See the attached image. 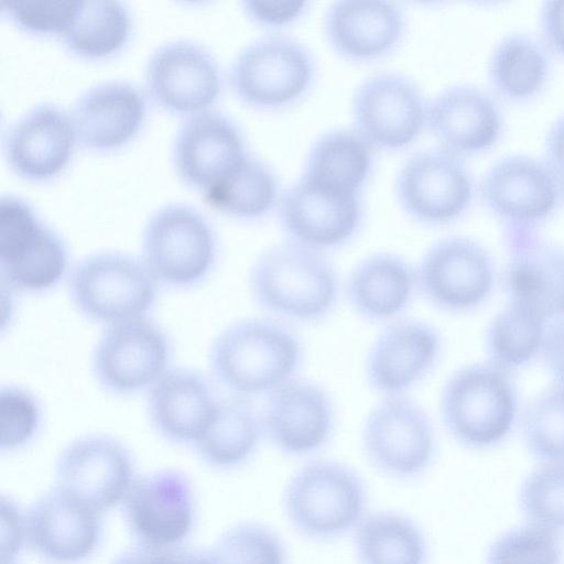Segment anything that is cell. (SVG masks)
Segmentation results:
<instances>
[{
  "mask_svg": "<svg viewBox=\"0 0 564 564\" xmlns=\"http://www.w3.org/2000/svg\"><path fill=\"white\" fill-rule=\"evenodd\" d=\"M276 214L288 241L324 253L356 236L364 208L360 194L301 174L282 191Z\"/></svg>",
  "mask_w": 564,
  "mask_h": 564,
  "instance_id": "10",
  "label": "cell"
},
{
  "mask_svg": "<svg viewBox=\"0 0 564 564\" xmlns=\"http://www.w3.org/2000/svg\"><path fill=\"white\" fill-rule=\"evenodd\" d=\"M359 564H427L430 546L423 529L409 516L381 510L367 513L354 530Z\"/></svg>",
  "mask_w": 564,
  "mask_h": 564,
  "instance_id": "31",
  "label": "cell"
},
{
  "mask_svg": "<svg viewBox=\"0 0 564 564\" xmlns=\"http://www.w3.org/2000/svg\"><path fill=\"white\" fill-rule=\"evenodd\" d=\"M522 434L528 451L541 463L564 462V387L556 384L530 403Z\"/></svg>",
  "mask_w": 564,
  "mask_h": 564,
  "instance_id": "37",
  "label": "cell"
},
{
  "mask_svg": "<svg viewBox=\"0 0 564 564\" xmlns=\"http://www.w3.org/2000/svg\"><path fill=\"white\" fill-rule=\"evenodd\" d=\"M77 135L70 112L55 102L24 110L3 135V154L21 178L46 182L59 175L73 158Z\"/></svg>",
  "mask_w": 564,
  "mask_h": 564,
  "instance_id": "20",
  "label": "cell"
},
{
  "mask_svg": "<svg viewBox=\"0 0 564 564\" xmlns=\"http://www.w3.org/2000/svg\"><path fill=\"white\" fill-rule=\"evenodd\" d=\"M219 400L202 373L171 367L148 391V417L166 442L195 446L213 421Z\"/></svg>",
  "mask_w": 564,
  "mask_h": 564,
  "instance_id": "26",
  "label": "cell"
},
{
  "mask_svg": "<svg viewBox=\"0 0 564 564\" xmlns=\"http://www.w3.org/2000/svg\"><path fill=\"white\" fill-rule=\"evenodd\" d=\"M248 153L241 128L217 110L187 116L172 142V163L178 178L200 193L227 175Z\"/></svg>",
  "mask_w": 564,
  "mask_h": 564,
  "instance_id": "21",
  "label": "cell"
},
{
  "mask_svg": "<svg viewBox=\"0 0 564 564\" xmlns=\"http://www.w3.org/2000/svg\"><path fill=\"white\" fill-rule=\"evenodd\" d=\"M373 165V148L354 128L322 133L311 144L302 175L360 194Z\"/></svg>",
  "mask_w": 564,
  "mask_h": 564,
  "instance_id": "33",
  "label": "cell"
},
{
  "mask_svg": "<svg viewBox=\"0 0 564 564\" xmlns=\"http://www.w3.org/2000/svg\"><path fill=\"white\" fill-rule=\"evenodd\" d=\"M282 191L274 171L250 152L227 175L202 192L214 210L257 220L276 208Z\"/></svg>",
  "mask_w": 564,
  "mask_h": 564,
  "instance_id": "32",
  "label": "cell"
},
{
  "mask_svg": "<svg viewBox=\"0 0 564 564\" xmlns=\"http://www.w3.org/2000/svg\"><path fill=\"white\" fill-rule=\"evenodd\" d=\"M172 347L165 330L142 317L105 327L91 356L98 384L115 395L150 388L171 368Z\"/></svg>",
  "mask_w": 564,
  "mask_h": 564,
  "instance_id": "11",
  "label": "cell"
},
{
  "mask_svg": "<svg viewBox=\"0 0 564 564\" xmlns=\"http://www.w3.org/2000/svg\"><path fill=\"white\" fill-rule=\"evenodd\" d=\"M427 127L441 148L460 155L492 144L500 132L501 116L488 93L470 84H455L429 101Z\"/></svg>",
  "mask_w": 564,
  "mask_h": 564,
  "instance_id": "28",
  "label": "cell"
},
{
  "mask_svg": "<svg viewBox=\"0 0 564 564\" xmlns=\"http://www.w3.org/2000/svg\"><path fill=\"white\" fill-rule=\"evenodd\" d=\"M284 511L292 527L316 541L354 532L367 514V491L359 474L332 459L312 460L289 479Z\"/></svg>",
  "mask_w": 564,
  "mask_h": 564,
  "instance_id": "3",
  "label": "cell"
},
{
  "mask_svg": "<svg viewBox=\"0 0 564 564\" xmlns=\"http://www.w3.org/2000/svg\"><path fill=\"white\" fill-rule=\"evenodd\" d=\"M132 18L118 0L79 1L72 22L58 37L73 55L85 59L113 56L128 43Z\"/></svg>",
  "mask_w": 564,
  "mask_h": 564,
  "instance_id": "34",
  "label": "cell"
},
{
  "mask_svg": "<svg viewBox=\"0 0 564 564\" xmlns=\"http://www.w3.org/2000/svg\"><path fill=\"white\" fill-rule=\"evenodd\" d=\"M517 413L516 390L505 370L475 364L453 372L440 394V415L460 445L485 449L510 432Z\"/></svg>",
  "mask_w": 564,
  "mask_h": 564,
  "instance_id": "5",
  "label": "cell"
},
{
  "mask_svg": "<svg viewBox=\"0 0 564 564\" xmlns=\"http://www.w3.org/2000/svg\"><path fill=\"white\" fill-rule=\"evenodd\" d=\"M263 438L260 412L249 399L229 395L219 400L213 421L194 447L208 466L234 469L256 454Z\"/></svg>",
  "mask_w": 564,
  "mask_h": 564,
  "instance_id": "30",
  "label": "cell"
},
{
  "mask_svg": "<svg viewBox=\"0 0 564 564\" xmlns=\"http://www.w3.org/2000/svg\"><path fill=\"white\" fill-rule=\"evenodd\" d=\"M213 554L218 564H288L282 539L258 522H242L217 540Z\"/></svg>",
  "mask_w": 564,
  "mask_h": 564,
  "instance_id": "40",
  "label": "cell"
},
{
  "mask_svg": "<svg viewBox=\"0 0 564 564\" xmlns=\"http://www.w3.org/2000/svg\"><path fill=\"white\" fill-rule=\"evenodd\" d=\"M56 487L99 511L123 502L135 480L129 449L106 434H87L62 451L55 469Z\"/></svg>",
  "mask_w": 564,
  "mask_h": 564,
  "instance_id": "18",
  "label": "cell"
},
{
  "mask_svg": "<svg viewBox=\"0 0 564 564\" xmlns=\"http://www.w3.org/2000/svg\"><path fill=\"white\" fill-rule=\"evenodd\" d=\"M315 75L314 57L304 44L272 33L253 40L236 54L229 83L245 104L276 110L301 100L310 91Z\"/></svg>",
  "mask_w": 564,
  "mask_h": 564,
  "instance_id": "8",
  "label": "cell"
},
{
  "mask_svg": "<svg viewBox=\"0 0 564 564\" xmlns=\"http://www.w3.org/2000/svg\"><path fill=\"white\" fill-rule=\"evenodd\" d=\"M394 193L411 219L440 226L468 208L474 183L460 156L440 147L417 151L405 160L395 176Z\"/></svg>",
  "mask_w": 564,
  "mask_h": 564,
  "instance_id": "12",
  "label": "cell"
},
{
  "mask_svg": "<svg viewBox=\"0 0 564 564\" xmlns=\"http://www.w3.org/2000/svg\"><path fill=\"white\" fill-rule=\"evenodd\" d=\"M248 288L253 302L272 318L315 323L336 307L340 284L323 252L285 240L257 257Z\"/></svg>",
  "mask_w": 564,
  "mask_h": 564,
  "instance_id": "2",
  "label": "cell"
},
{
  "mask_svg": "<svg viewBox=\"0 0 564 564\" xmlns=\"http://www.w3.org/2000/svg\"><path fill=\"white\" fill-rule=\"evenodd\" d=\"M260 414L264 438L290 457L321 451L333 436L336 423L328 392L297 377L268 394Z\"/></svg>",
  "mask_w": 564,
  "mask_h": 564,
  "instance_id": "17",
  "label": "cell"
},
{
  "mask_svg": "<svg viewBox=\"0 0 564 564\" xmlns=\"http://www.w3.org/2000/svg\"><path fill=\"white\" fill-rule=\"evenodd\" d=\"M218 252L208 218L194 206L173 202L158 207L141 235V260L160 285L187 289L212 272Z\"/></svg>",
  "mask_w": 564,
  "mask_h": 564,
  "instance_id": "6",
  "label": "cell"
},
{
  "mask_svg": "<svg viewBox=\"0 0 564 564\" xmlns=\"http://www.w3.org/2000/svg\"><path fill=\"white\" fill-rule=\"evenodd\" d=\"M2 563L12 562L23 543L28 542L26 513L11 501L2 498Z\"/></svg>",
  "mask_w": 564,
  "mask_h": 564,
  "instance_id": "44",
  "label": "cell"
},
{
  "mask_svg": "<svg viewBox=\"0 0 564 564\" xmlns=\"http://www.w3.org/2000/svg\"><path fill=\"white\" fill-rule=\"evenodd\" d=\"M245 14L263 28H282L301 19L308 9V2L296 0H245Z\"/></svg>",
  "mask_w": 564,
  "mask_h": 564,
  "instance_id": "43",
  "label": "cell"
},
{
  "mask_svg": "<svg viewBox=\"0 0 564 564\" xmlns=\"http://www.w3.org/2000/svg\"><path fill=\"white\" fill-rule=\"evenodd\" d=\"M147 110L145 96L135 84L109 79L83 90L69 112L78 143L91 151L108 152L137 137Z\"/></svg>",
  "mask_w": 564,
  "mask_h": 564,
  "instance_id": "23",
  "label": "cell"
},
{
  "mask_svg": "<svg viewBox=\"0 0 564 564\" xmlns=\"http://www.w3.org/2000/svg\"><path fill=\"white\" fill-rule=\"evenodd\" d=\"M545 328L542 317L509 303L487 329L486 349L490 364L505 371L525 365L542 348Z\"/></svg>",
  "mask_w": 564,
  "mask_h": 564,
  "instance_id": "36",
  "label": "cell"
},
{
  "mask_svg": "<svg viewBox=\"0 0 564 564\" xmlns=\"http://www.w3.org/2000/svg\"><path fill=\"white\" fill-rule=\"evenodd\" d=\"M299 335L272 317H250L226 326L209 348V368L230 395H268L296 378L303 362Z\"/></svg>",
  "mask_w": 564,
  "mask_h": 564,
  "instance_id": "1",
  "label": "cell"
},
{
  "mask_svg": "<svg viewBox=\"0 0 564 564\" xmlns=\"http://www.w3.org/2000/svg\"><path fill=\"white\" fill-rule=\"evenodd\" d=\"M541 350L556 384L564 387V316L555 318L545 328Z\"/></svg>",
  "mask_w": 564,
  "mask_h": 564,
  "instance_id": "45",
  "label": "cell"
},
{
  "mask_svg": "<svg viewBox=\"0 0 564 564\" xmlns=\"http://www.w3.org/2000/svg\"><path fill=\"white\" fill-rule=\"evenodd\" d=\"M145 89L162 109L191 116L208 110L219 98L223 75L214 54L203 44L175 39L158 45L144 68Z\"/></svg>",
  "mask_w": 564,
  "mask_h": 564,
  "instance_id": "14",
  "label": "cell"
},
{
  "mask_svg": "<svg viewBox=\"0 0 564 564\" xmlns=\"http://www.w3.org/2000/svg\"><path fill=\"white\" fill-rule=\"evenodd\" d=\"M28 542L52 564H78L90 557L101 539V511L55 487L26 512Z\"/></svg>",
  "mask_w": 564,
  "mask_h": 564,
  "instance_id": "22",
  "label": "cell"
},
{
  "mask_svg": "<svg viewBox=\"0 0 564 564\" xmlns=\"http://www.w3.org/2000/svg\"><path fill=\"white\" fill-rule=\"evenodd\" d=\"M549 166L564 182V113L556 119L546 137Z\"/></svg>",
  "mask_w": 564,
  "mask_h": 564,
  "instance_id": "48",
  "label": "cell"
},
{
  "mask_svg": "<svg viewBox=\"0 0 564 564\" xmlns=\"http://www.w3.org/2000/svg\"><path fill=\"white\" fill-rule=\"evenodd\" d=\"M344 293L351 310L372 323L402 317L417 293L415 268L392 252H376L347 274Z\"/></svg>",
  "mask_w": 564,
  "mask_h": 564,
  "instance_id": "29",
  "label": "cell"
},
{
  "mask_svg": "<svg viewBox=\"0 0 564 564\" xmlns=\"http://www.w3.org/2000/svg\"><path fill=\"white\" fill-rule=\"evenodd\" d=\"M79 1L12 0L2 3V14L28 34L61 36L72 22Z\"/></svg>",
  "mask_w": 564,
  "mask_h": 564,
  "instance_id": "42",
  "label": "cell"
},
{
  "mask_svg": "<svg viewBox=\"0 0 564 564\" xmlns=\"http://www.w3.org/2000/svg\"><path fill=\"white\" fill-rule=\"evenodd\" d=\"M561 533L527 521L500 533L488 546L485 564H562Z\"/></svg>",
  "mask_w": 564,
  "mask_h": 564,
  "instance_id": "38",
  "label": "cell"
},
{
  "mask_svg": "<svg viewBox=\"0 0 564 564\" xmlns=\"http://www.w3.org/2000/svg\"><path fill=\"white\" fill-rule=\"evenodd\" d=\"M541 26L550 46L564 55V0H552L543 4Z\"/></svg>",
  "mask_w": 564,
  "mask_h": 564,
  "instance_id": "46",
  "label": "cell"
},
{
  "mask_svg": "<svg viewBox=\"0 0 564 564\" xmlns=\"http://www.w3.org/2000/svg\"><path fill=\"white\" fill-rule=\"evenodd\" d=\"M123 505L128 527L140 545L175 547L193 530L192 486L181 471L164 469L137 477Z\"/></svg>",
  "mask_w": 564,
  "mask_h": 564,
  "instance_id": "19",
  "label": "cell"
},
{
  "mask_svg": "<svg viewBox=\"0 0 564 564\" xmlns=\"http://www.w3.org/2000/svg\"><path fill=\"white\" fill-rule=\"evenodd\" d=\"M154 564H218L213 552L188 547L158 549Z\"/></svg>",
  "mask_w": 564,
  "mask_h": 564,
  "instance_id": "47",
  "label": "cell"
},
{
  "mask_svg": "<svg viewBox=\"0 0 564 564\" xmlns=\"http://www.w3.org/2000/svg\"><path fill=\"white\" fill-rule=\"evenodd\" d=\"M324 32L340 56L369 62L388 55L399 45L405 32V17L391 1H335L325 13Z\"/></svg>",
  "mask_w": 564,
  "mask_h": 564,
  "instance_id": "27",
  "label": "cell"
},
{
  "mask_svg": "<svg viewBox=\"0 0 564 564\" xmlns=\"http://www.w3.org/2000/svg\"><path fill=\"white\" fill-rule=\"evenodd\" d=\"M159 288L141 258L121 251L90 253L68 278V295L75 310L105 327L148 317Z\"/></svg>",
  "mask_w": 564,
  "mask_h": 564,
  "instance_id": "4",
  "label": "cell"
},
{
  "mask_svg": "<svg viewBox=\"0 0 564 564\" xmlns=\"http://www.w3.org/2000/svg\"><path fill=\"white\" fill-rule=\"evenodd\" d=\"M506 289L510 303L544 321L564 316V250L538 238L530 227H513Z\"/></svg>",
  "mask_w": 564,
  "mask_h": 564,
  "instance_id": "25",
  "label": "cell"
},
{
  "mask_svg": "<svg viewBox=\"0 0 564 564\" xmlns=\"http://www.w3.org/2000/svg\"><path fill=\"white\" fill-rule=\"evenodd\" d=\"M361 445L382 475L410 480L423 475L436 455V434L425 410L406 395L381 398L367 413Z\"/></svg>",
  "mask_w": 564,
  "mask_h": 564,
  "instance_id": "9",
  "label": "cell"
},
{
  "mask_svg": "<svg viewBox=\"0 0 564 564\" xmlns=\"http://www.w3.org/2000/svg\"><path fill=\"white\" fill-rule=\"evenodd\" d=\"M43 408L36 395L18 384L0 390V448L15 452L28 446L39 434Z\"/></svg>",
  "mask_w": 564,
  "mask_h": 564,
  "instance_id": "41",
  "label": "cell"
},
{
  "mask_svg": "<svg viewBox=\"0 0 564 564\" xmlns=\"http://www.w3.org/2000/svg\"><path fill=\"white\" fill-rule=\"evenodd\" d=\"M2 564H13L12 562H6V563H2Z\"/></svg>",
  "mask_w": 564,
  "mask_h": 564,
  "instance_id": "49",
  "label": "cell"
},
{
  "mask_svg": "<svg viewBox=\"0 0 564 564\" xmlns=\"http://www.w3.org/2000/svg\"><path fill=\"white\" fill-rule=\"evenodd\" d=\"M519 508L525 520L564 531V462L542 463L522 480Z\"/></svg>",
  "mask_w": 564,
  "mask_h": 564,
  "instance_id": "39",
  "label": "cell"
},
{
  "mask_svg": "<svg viewBox=\"0 0 564 564\" xmlns=\"http://www.w3.org/2000/svg\"><path fill=\"white\" fill-rule=\"evenodd\" d=\"M69 252L62 236L24 198H0V271L10 290L43 293L67 274Z\"/></svg>",
  "mask_w": 564,
  "mask_h": 564,
  "instance_id": "7",
  "label": "cell"
},
{
  "mask_svg": "<svg viewBox=\"0 0 564 564\" xmlns=\"http://www.w3.org/2000/svg\"><path fill=\"white\" fill-rule=\"evenodd\" d=\"M417 293L435 308L463 313L481 304L494 284L488 252L475 240L449 236L432 243L415 267Z\"/></svg>",
  "mask_w": 564,
  "mask_h": 564,
  "instance_id": "15",
  "label": "cell"
},
{
  "mask_svg": "<svg viewBox=\"0 0 564 564\" xmlns=\"http://www.w3.org/2000/svg\"><path fill=\"white\" fill-rule=\"evenodd\" d=\"M488 73L498 93L508 98H525L538 91L546 78V55L532 37L509 34L496 44Z\"/></svg>",
  "mask_w": 564,
  "mask_h": 564,
  "instance_id": "35",
  "label": "cell"
},
{
  "mask_svg": "<svg viewBox=\"0 0 564 564\" xmlns=\"http://www.w3.org/2000/svg\"><path fill=\"white\" fill-rule=\"evenodd\" d=\"M429 101L408 75L379 72L364 79L351 102L354 129L372 148L401 150L427 127Z\"/></svg>",
  "mask_w": 564,
  "mask_h": 564,
  "instance_id": "13",
  "label": "cell"
},
{
  "mask_svg": "<svg viewBox=\"0 0 564 564\" xmlns=\"http://www.w3.org/2000/svg\"><path fill=\"white\" fill-rule=\"evenodd\" d=\"M442 348V336L429 322L401 317L388 323L367 351V386L381 398L406 395L434 369Z\"/></svg>",
  "mask_w": 564,
  "mask_h": 564,
  "instance_id": "16",
  "label": "cell"
},
{
  "mask_svg": "<svg viewBox=\"0 0 564 564\" xmlns=\"http://www.w3.org/2000/svg\"><path fill=\"white\" fill-rule=\"evenodd\" d=\"M557 181L547 164L529 155L512 154L486 171L480 195L496 215L513 227H530L554 209Z\"/></svg>",
  "mask_w": 564,
  "mask_h": 564,
  "instance_id": "24",
  "label": "cell"
}]
</instances>
